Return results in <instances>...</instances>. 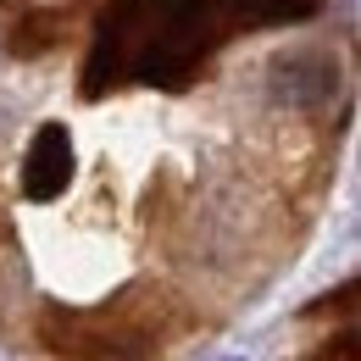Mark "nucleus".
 Listing matches in <instances>:
<instances>
[{
  "label": "nucleus",
  "instance_id": "f257e3e1",
  "mask_svg": "<svg viewBox=\"0 0 361 361\" xmlns=\"http://www.w3.org/2000/svg\"><path fill=\"white\" fill-rule=\"evenodd\" d=\"M217 361H250V356H217Z\"/></svg>",
  "mask_w": 361,
  "mask_h": 361
}]
</instances>
